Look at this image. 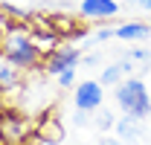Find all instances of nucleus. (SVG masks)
<instances>
[{
  "label": "nucleus",
  "mask_w": 151,
  "mask_h": 145,
  "mask_svg": "<svg viewBox=\"0 0 151 145\" xmlns=\"http://www.w3.org/2000/svg\"><path fill=\"white\" fill-rule=\"evenodd\" d=\"M113 99H116V105H119V110L125 116L142 119V122L151 116V96H148V87H145L142 78H125V81H119L116 90H113Z\"/></svg>",
  "instance_id": "1"
},
{
  "label": "nucleus",
  "mask_w": 151,
  "mask_h": 145,
  "mask_svg": "<svg viewBox=\"0 0 151 145\" xmlns=\"http://www.w3.org/2000/svg\"><path fill=\"white\" fill-rule=\"evenodd\" d=\"M76 110H81V113H93V110L102 108V102H105V87L96 81V78H87V81H78L76 84Z\"/></svg>",
  "instance_id": "2"
},
{
  "label": "nucleus",
  "mask_w": 151,
  "mask_h": 145,
  "mask_svg": "<svg viewBox=\"0 0 151 145\" xmlns=\"http://www.w3.org/2000/svg\"><path fill=\"white\" fill-rule=\"evenodd\" d=\"M38 52L41 50L26 35H12L9 44H6V61L15 64V67H32L38 61Z\"/></svg>",
  "instance_id": "3"
},
{
  "label": "nucleus",
  "mask_w": 151,
  "mask_h": 145,
  "mask_svg": "<svg viewBox=\"0 0 151 145\" xmlns=\"http://www.w3.org/2000/svg\"><path fill=\"white\" fill-rule=\"evenodd\" d=\"M78 64H81V50H76V47H61V50L52 52L50 64H47V72L61 75L64 70H76Z\"/></svg>",
  "instance_id": "4"
},
{
  "label": "nucleus",
  "mask_w": 151,
  "mask_h": 145,
  "mask_svg": "<svg viewBox=\"0 0 151 145\" xmlns=\"http://www.w3.org/2000/svg\"><path fill=\"white\" fill-rule=\"evenodd\" d=\"M113 131L119 134L122 142H131V145H142V139H145V125H142V119H134V116L116 119V128H113Z\"/></svg>",
  "instance_id": "5"
},
{
  "label": "nucleus",
  "mask_w": 151,
  "mask_h": 145,
  "mask_svg": "<svg viewBox=\"0 0 151 145\" xmlns=\"http://www.w3.org/2000/svg\"><path fill=\"white\" fill-rule=\"evenodd\" d=\"M78 12L84 18H116L119 15V3L116 0H81Z\"/></svg>",
  "instance_id": "6"
},
{
  "label": "nucleus",
  "mask_w": 151,
  "mask_h": 145,
  "mask_svg": "<svg viewBox=\"0 0 151 145\" xmlns=\"http://www.w3.org/2000/svg\"><path fill=\"white\" fill-rule=\"evenodd\" d=\"M113 38H119V41H145V38H151V23L134 20V23H125V26H116Z\"/></svg>",
  "instance_id": "7"
},
{
  "label": "nucleus",
  "mask_w": 151,
  "mask_h": 145,
  "mask_svg": "<svg viewBox=\"0 0 151 145\" xmlns=\"http://www.w3.org/2000/svg\"><path fill=\"white\" fill-rule=\"evenodd\" d=\"M128 72H134V64L122 58V61H116V64H111V67H105V72L99 75V84H102V87H108V84L116 87L119 81H125V75H128Z\"/></svg>",
  "instance_id": "8"
},
{
  "label": "nucleus",
  "mask_w": 151,
  "mask_h": 145,
  "mask_svg": "<svg viewBox=\"0 0 151 145\" xmlns=\"http://www.w3.org/2000/svg\"><path fill=\"white\" fill-rule=\"evenodd\" d=\"M99 131H111V128H116V119H113V113L111 110H105V108H99L96 110V122H93Z\"/></svg>",
  "instance_id": "9"
},
{
  "label": "nucleus",
  "mask_w": 151,
  "mask_h": 145,
  "mask_svg": "<svg viewBox=\"0 0 151 145\" xmlns=\"http://www.w3.org/2000/svg\"><path fill=\"white\" fill-rule=\"evenodd\" d=\"M0 84H3V87H15V84H18L15 64H0Z\"/></svg>",
  "instance_id": "10"
},
{
  "label": "nucleus",
  "mask_w": 151,
  "mask_h": 145,
  "mask_svg": "<svg viewBox=\"0 0 151 145\" xmlns=\"http://www.w3.org/2000/svg\"><path fill=\"white\" fill-rule=\"evenodd\" d=\"M122 58L131 61V64H142V67H148V64H151V52H148V50H128Z\"/></svg>",
  "instance_id": "11"
},
{
  "label": "nucleus",
  "mask_w": 151,
  "mask_h": 145,
  "mask_svg": "<svg viewBox=\"0 0 151 145\" xmlns=\"http://www.w3.org/2000/svg\"><path fill=\"white\" fill-rule=\"evenodd\" d=\"M73 81H76V70H64L58 75V84H61V87H70Z\"/></svg>",
  "instance_id": "12"
},
{
  "label": "nucleus",
  "mask_w": 151,
  "mask_h": 145,
  "mask_svg": "<svg viewBox=\"0 0 151 145\" xmlns=\"http://www.w3.org/2000/svg\"><path fill=\"white\" fill-rule=\"evenodd\" d=\"M131 6H137V9H142V12H151V0H128Z\"/></svg>",
  "instance_id": "13"
},
{
  "label": "nucleus",
  "mask_w": 151,
  "mask_h": 145,
  "mask_svg": "<svg viewBox=\"0 0 151 145\" xmlns=\"http://www.w3.org/2000/svg\"><path fill=\"white\" fill-rule=\"evenodd\" d=\"M108 38H113V29H99L93 35V41H108Z\"/></svg>",
  "instance_id": "14"
},
{
  "label": "nucleus",
  "mask_w": 151,
  "mask_h": 145,
  "mask_svg": "<svg viewBox=\"0 0 151 145\" xmlns=\"http://www.w3.org/2000/svg\"><path fill=\"white\" fill-rule=\"evenodd\" d=\"M99 145H125V142H122V139H113V136H102Z\"/></svg>",
  "instance_id": "15"
}]
</instances>
